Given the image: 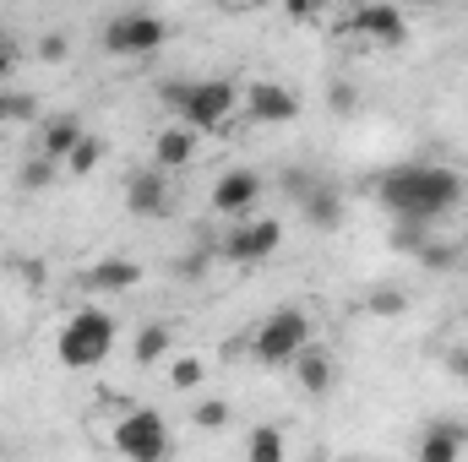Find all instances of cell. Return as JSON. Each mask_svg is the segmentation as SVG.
<instances>
[{
    "mask_svg": "<svg viewBox=\"0 0 468 462\" xmlns=\"http://www.w3.org/2000/svg\"><path fill=\"white\" fill-rule=\"evenodd\" d=\"M99 158H104V142L82 131V142L71 147V158H66V169H71V174H93V169H99Z\"/></svg>",
    "mask_w": 468,
    "mask_h": 462,
    "instance_id": "obj_20",
    "label": "cell"
},
{
    "mask_svg": "<svg viewBox=\"0 0 468 462\" xmlns=\"http://www.w3.org/2000/svg\"><path fill=\"white\" fill-rule=\"evenodd\" d=\"M191 419H197L202 430H224V419H229V408H224V403H202V408H197Z\"/></svg>",
    "mask_w": 468,
    "mask_h": 462,
    "instance_id": "obj_25",
    "label": "cell"
},
{
    "mask_svg": "<svg viewBox=\"0 0 468 462\" xmlns=\"http://www.w3.org/2000/svg\"><path fill=\"white\" fill-rule=\"evenodd\" d=\"M125 207H131L136 218H158V213H164V180H158V174H136V180L125 185Z\"/></svg>",
    "mask_w": 468,
    "mask_h": 462,
    "instance_id": "obj_14",
    "label": "cell"
},
{
    "mask_svg": "<svg viewBox=\"0 0 468 462\" xmlns=\"http://www.w3.org/2000/svg\"><path fill=\"white\" fill-rule=\"evenodd\" d=\"M305 218H311V224H322V229H333V224L344 218V207H338V191H327V185H311V191H305Z\"/></svg>",
    "mask_w": 468,
    "mask_h": 462,
    "instance_id": "obj_17",
    "label": "cell"
},
{
    "mask_svg": "<svg viewBox=\"0 0 468 462\" xmlns=\"http://www.w3.org/2000/svg\"><path fill=\"white\" fill-rule=\"evenodd\" d=\"M38 55H44V60H66V38H55V33H49V38L38 44Z\"/></svg>",
    "mask_w": 468,
    "mask_h": 462,
    "instance_id": "obj_27",
    "label": "cell"
},
{
    "mask_svg": "<svg viewBox=\"0 0 468 462\" xmlns=\"http://www.w3.org/2000/svg\"><path fill=\"white\" fill-rule=\"evenodd\" d=\"M463 202V180L452 169H436V163H398L381 174V207L392 218H420V224H436L441 213H452Z\"/></svg>",
    "mask_w": 468,
    "mask_h": 462,
    "instance_id": "obj_1",
    "label": "cell"
},
{
    "mask_svg": "<svg viewBox=\"0 0 468 462\" xmlns=\"http://www.w3.org/2000/svg\"><path fill=\"white\" fill-rule=\"evenodd\" d=\"M333 110H354V88H344V82L333 88Z\"/></svg>",
    "mask_w": 468,
    "mask_h": 462,
    "instance_id": "obj_28",
    "label": "cell"
},
{
    "mask_svg": "<svg viewBox=\"0 0 468 462\" xmlns=\"http://www.w3.org/2000/svg\"><path fill=\"white\" fill-rule=\"evenodd\" d=\"M158 44H164V22L147 16V11L115 16V22L104 27V49H110V55H147V49H158Z\"/></svg>",
    "mask_w": 468,
    "mask_h": 462,
    "instance_id": "obj_6",
    "label": "cell"
},
{
    "mask_svg": "<svg viewBox=\"0 0 468 462\" xmlns=\"http://www.w3.org/2000/svg\"><path fill=\"white\" fill-rule=\"evenodd\" d=\"M115 452L131 462H158L169 452V430H164V419L158 414H131V419H120L115 425Z\"/></svg>",
    "mask_w": 468,
    "mask_h": 462,
    "instance_id": "obj_5",
    "label": "cell"
},
{
    "mask_svg": "<svg viewBox=\"0 0 468 462\" xmlns=\"http://www.w3.org/2000/svg\"><path fill=\"white\" fill-rule=\"evenodd\" d=\"M88 283L104 289V294H125V289L142 283V267H136V261H99V267L88 272Z\"/></svg>",
    "mask_w": 468,
    "mask_h": 462,
    "instance_id": "obj_15",
    "label": "cell"
},
{
    "mask_svg": "<svg viewBox=\"0 0 468 462\" xmlns=\"http://www.w3.org/2000/svg\"><path fill=\"white\" fill-rule=\"evenodd\" d=\"M55 169H60V163H55V158H44V152H38V158H33V163H27V169H22V191H44V185H49V180H55Z\"/></svg>",
    "mask_w": 468,
    "mask_h": 462,
    "instance_id": "obj_24",
    "label": "cell"
},
{
    "mask_svg": "<svg viewBox=\"0 0 468 462\" xmlns=\"http://www.w3.org/2000/svg\"><path fill=\"white\" fill-rule=\"evenodd\" d=\"M110 348H115V321H110L104 310H77V316L60 327V364H71V370L104 364Z\"/></svg>",
    "mask_w": 468,
    "mask_h": 462,
    "instance_id": "obj_3",
    "label": "cell"
},
{
    "mask_svg": "<svg viewBox=\"0 0 468 462\" xmlns=\"http://www.w3.org/2000/svg\"><path fill=\"white\" fill-rule=\"evenodd\" d=\"M294 359H300V386H305L311 397L333 386V359H327V353H316V348L305 343V348H300V353H294Z\"/></svg>",
    "mask_w": 468,
    "mask_h": 462,
    "instance_id": "obj_16",
    "label": "cell"
},
{
    "mask_svg": "<svg viewBox=\"0 0 468 462\" xmlns=\"http://www.w3.org/2000/svg\"><path fill=\"white\" fill-rule=\"evenodd\" d=\"M5 71H11V44L0 38V82H5Z\"/></svg>",
    "mask_w": 468,
    "mask_h": 462,
    "instance_id": "obj_29",
    "label": "cell"
},
{
    "mask_svg": "<svg viewBox=\"0 0 468 462\" xmlns=\"http://www.w3.org/2000/svg\"><path fill=\"white\" fill-rule=\"evenodd\" d=\"M463 457H468V425H463Z\"/></svg>",
    "mask_w": 468,
    "mask_h": 462,
    "instance_id": "obj_31",
    "label": "cell"
},
{
    "mask_svg": "<svg viewBox=\"0 0 468 462\" xmlns=\"http://www.w3.org/2000/svg\"><path fill=\"white\" fill-rule=\"evenodd\" d=\"M305 343H311L305 310H278V316H267L261 332H256V359H261V364H289Z\"/></svg>",
    "mask_w": 468,
    "mask_h": 462,
    "instance_id": "obj_4",
    "label": "cell"
},
{
    "mask_svg": "<svg viewBox=\"0 0 468 462\" xmlns=\"http://www.w3.org/2000/svg\"><path fill=\"white\" fill-rule=\"evenodd\" d=\"M153 158L164 163V169H186L191 158H197V125H164L158 131V142H153Z\"/></svg>",
    "mask_w": 468,
    "mask_h": 462,
    "instance_id": "obj_11",
    "label": "cell"
},
{
    "mask_svg": "<svg viewBox=\"0 0 468 462\" xmlns=\"http://www.w3.org/2000/svg\"><path fill=\"white\" fill-rule=\"evenodd\" d=\"M463 457V430L458 425H431L420 441V462H458Z\"/></svg>",
    "mask_w": 468,
    "mask_h": 462,
    "instance_id": "obj_12",
    "label": "cell"
},
{
    "mask_svg": "<svg viewBox=\"0 0 468 462\" xmlns=\"http://www.w3.org/2000/svg\"><path fill=\"white\" fill-rule=\"evenodd\" d=\"M33 115H38V104H33L27 93H0V136H11V131L33 125Z\"/></svg>",
    "mask_w": 468,
    "mask_h": 462,
    "instance_id": "obj_18",
    "label": "cell"
},
{
    "mask_svg": "<svg viewBox=\"0 0 468 462\" xmlns=\"http://www.w3.org/2000/svg\"><path fill=\"white\" fill-rule=\"evenodd\" d=\"M164 99L180 110L186 125H197V131H224L234 115V82L224 77H207V82H175V88H164Z\"/></svg>",
    "mask_w": 468,
    "mask_h": 462,
    "instance_id": "obj_2",
    "label": "cell"
},
{
    "mask_svg": "<svg viewBox=\"0 0 468 462\" xmlns=\"http://www.w3.org/2000/svg\"><path fill=\"white\" fill-rule=\"evenodd\" d=\"M245 110H250V120H261V125H289V120H300V99L289 88H278V82H256L245 93Z\"/></svg>",
    "mask_w": 468,
    "mask_h": 462,
    "instance_id": "obj_9",
    "label": "cell"
},
{
    "mask_svg": "<svg viewBox=\"0 0 468 462\" xmlns=\"http://www.w3.org/2000/svg\"><path fill=\"white\" fill-rule=\"evenodd\" d=\"M278 245H283V224L278 218H256V224H234L229 239H224V256H234V261H267Z\"/></svg>",
    "mask_w": 468,
    "mask_h": 462,
    "instance_id": "obj_8",
    "label": "cell"
},
{
    "mask_svg": "<svg viewBox=\"0 0 468 462\" xmlns=\"http://www.w3.org/2000/svg\"><path fill=\"white\" fill-rule=\"evenodd\" d=\"M256 196H261V180H256L250 169H229V174L213 185V213L239 218V213H250V207H256Z\"/></svg>",
    "mask_w": 468,
    "mask_h": 462,
    "instance_id": "obj_10",
    "label": "cell"
},
{
    "mask_svg": "<svg viewBox=\"0 0 468 462\" xmlns=\"http://www.w3.org/2000/svg\"><path fill=\"white\" fill-rule=\"evenodd\" d=\"M452 370H458V375L468 381V353H458V359H452Z\"/></svg>",
    "mask_w": 468,
    "mask_h": 462,
    "instance_id": "obj_30",
    "label": "cell"
},
{
    "mask_svg": "<svg viewBox=\"0 0 468 462\" xmlns=\"http://www.w3.org/2000/svg\"><path fill=\"white\" fill-rule=\"evenodd\" d=\"M283 11H289L294 22H305V16H322V11H316V0H283Z\"/></svg>",
    "mask_w": 468,
    "mask_h": 462,
    "instance_id": "obj_26",
    "label": "cell"
},
{
    "mask_svg": "<svg viewBox=\"0 0 468 462\" xmlns=\"http://www.w3.org/2000/svg\"><path fill=\"white\" fill-rule=\"evenodd\" d=\"M77 142H82V120H77V115H55L49 125H44V158L66 163Z\"/></svg>",
    "mask_w": 468,
    "mask_h": 462,
    "instance_id": "obj_13",
    "label": "cell"
},
{
    "mask_svg": "<svg viewBox=\"0 0 468 462\" xmlns=\"http://www.w3.org/2000/svg\"><path fill=\"white\" fill-rule=\"evenodd\" d=\"M164 348H169V332H164V327H142L131 353H136V364H158V359H164Z\"/></svg>",
    "mask_w": 468,
    "mask_h": 462,
    "instance_id": "obj_23",
    "label": "cell"
},
{
    "mask_svg": "<svg viewBox=\"0 0 468 462\" xmlns=\"http://www.w3.org/2000/svg\"><path fill=\"white\" fill-rule=\"evenodd\" d=\"M365 310H370V316H403V310H409V294H403V289H370V294H365Z\"/></svg>",
    "mask_w": 468,
    "mask_h": 462,
    "instance_id": "obj_22",
    "label": "cell"
},
{
    "mask_svg": "<svg viewBox=\"0 0 468 462\" xmlns=\"http://www.w3.org/2000/svg\"><path fill=\"white\" fill-rule=\"evenodd\" d=\"M202 381H207V364H202L197 353H186V359L169 364V386H175V392H191V386H202Z\"/></svg>",
    "mask_w": 468,
    "mask_h": 462,
    "instance_id": "obj_21",
    "label": "cell"
},
{
    "mask_svg": "<svg viewBox=\"0 0 468 462\" xmlns=\"http://www.w3.org/2000/svg\"><path fill=\"white\" fill-rule=\"evenodd\" d=\"M420 5H431V0H420Z\"/></svg>",
    "mask_w": 468,
    "mask_h": 462,
    "instance_id": "obj_33",
    "label": "cell"
},
{
    "mask_svg": "<svg viewBox=\"0 0 468 462\" xmlns=\"http://www.w3.org/2000/svg\"><path fill=\"white\" fill-rule=\"evenodd\" d=\"M349 27L359 38H370V44H403L409 38V16L398 5H387V0H365L349 16Z\"/></svg>",
    "mask_w": 468,
    "mask_h": 462,
    "instance_id": "obj_7",
    "label": "cell"
},
{
    "mask_svg": "<svg viewBox=\"0 0 468 462\" xmlns=\"http://www.w3.org/2000/svg\"><path fill=\"white\" fill-rule=\"evenodd\" d=\"M283 452H289V446H283V436H278L272 425H261V430L245 441V457L250 462H283Z\"/></svg>",
    "mask_w": 468,
    "mask_h": 462,
    "instance_id": "obj_19",
    "label": "cell"
},
{
    "mask_svg": "<svg viewBox=\"0 0 468 462\" xmlns=\"http://www.w3.org/2000/svg\"><path fill=\"white\" fill-rule=\"evenodd\" d=\"M327 5H333V0H316V11H327Z\"/></svg>",
    "mask_w": 468,
    "mask_h": 462,
    "instance_id": "obj_32",
    "label": "cell"
}]
</instances>
